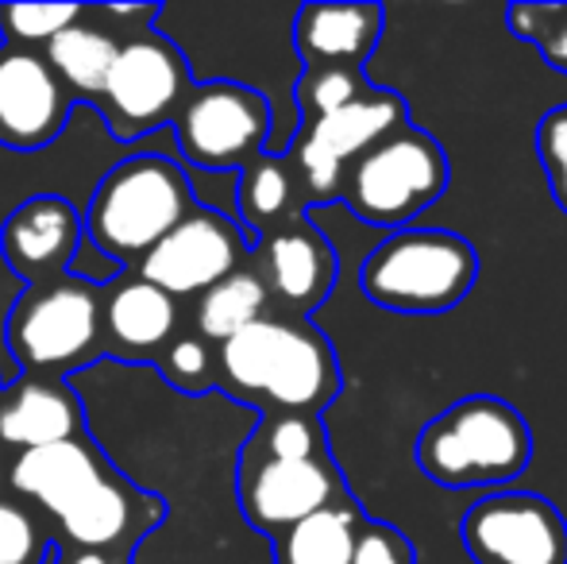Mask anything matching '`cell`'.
<instances>
[{
  "mask_svg": "<svg viewBox=\"0 0 567 564\" xmlns=\"http://www.w3.org/2000/svg\"><path fill=\"white\" fill-rule=\"evenodd\" d=\"M247 457L259 460H329L324 429L313 414H275L259 429Z\"/></svg>",
  "mask_w": 567,
  "mask_h": 564,
  "instance_id": "obj_26",
  "label": "cell"
},
{
  "mask_svg": "<svg viewBox=\"0 0 567 564\" xmlns=\"http://www.w3.org/2000/svg\"><path fill=\"white\" fill-rule=\"evenodd\" d=\"M386 12L379 4H306L293 20V47L306 66H359L379 47Z\"/></svg>",
  "mask_w": 567,
  "mask_h": 564,
  "instance_id": "obj_16",
  "label": "cell"
},
{
  "mask_svg": "<svg viewBox=\"0 0 567 564\" xmlns=\"http://www.w3.org/2000/svg\"><path fill=\"white\" fill-rule=\"evenodd\" d=\"M43 537L28 511L0 499V564H39Z\"/></svg>",
  "mask_w": 567,
  "mask_h": 564,
  "instance_id": "obj_28",
  "label": "cell"
},
{
  "mask_svg": "<svg viewBox=\"0 0 567 564\" xmlns=\"http://www.w3.org/2000/svg\"><path fill=\"white\" fill-rule=\"evenodd\" d=\"M359 526H363V511L348 495L343 503L324 506L313 519L275 537V564H351Z\"/></svg>",
  "mask_w": 567,
  "mask_h": 564,
  "instance_id": "obj_20",
  "label": "cell"
},
{
  "mask_svg": "<svg viewBox=\"0 0 567 564\" xmlns=\"http://www.w3.org/2000/svg\"><path fill=\"white\" fill-rule=\"evenodd\" d=\"M105 329L127 356L158 352L178 329V306L166 290L147 279L120 283L105 301Z\"/></svg>",
  "mask_w": 567,
  "mask_h": 564,
  "instance_id": "obj_19",
  "label": "cell"
},
{
  "mask_svg": "<svg viewBox=\"0 0 567 564\" xmlns=\"http://www.w3.org/2000/svg\"><path fill=\"white\" fill-rule=\"evenodd\" d=\"M101 314L105 309L90 283H39L16 301L12 317H8V348L20 360V368H66L97 345Z\"/></svg>",
  "mask_w": 567,
  "mask_h": 564,
  "instance_id": "obj_8",
  "label": "cell"
},
{
  "mask_svg": "<svg viewBox=\"0 0 567 564\" xmlns=\"http://www.w3.org/2000/svg\"><path fill=\"white\" fill-rule=\"evenodd\" d=\"M163 368H166V376H171L178 387H186V391H197V387L209 383L213 356H209V348H205V340L182 337V340H174V345L166 348Z\"/></svg>",
  "mask_w": 567,
  "mask_h": 564,
  "instance_id": "obj_31",
  "label": "cell"
},
{
  "mask_svg": "<svg viewBox=\"0 0 567 564\" xmlns=\"http://www.w3.org/2000/svg\"><path fill=\"white\" fill-rule=\"evenodd\" d=\"M270 286L259 271H236L197 298V329L209 340H231L267 317Z\"/></svg>",
  "mask_w": 567,
  "mask_h": 564,
  "instance_id": "obj_23",
  "label": "cell"
},
{
  "mask_svg": "<svg viewBox=\"0 0 567 564\" xmlns=\"http://www.w3.org/2000/svg\"><path fill=\"white\" fill-rule=\"evenodd\" d=\"M178 147L202 171H247L270 136V105L239 82L197 85L174 116Z\"/></svg>",
  "mask_w": 567,
  "mask_h": 564,
  "instance_id": "obj_7",
  "label": "cell"
},
{
  "mask_svg": "<svg viewBox=\"0 0 567 564\" xmlns=\"http://www.w3.org/2000/svg\"><path fill=\"white\" fill-rule=\"evenodd\" d=\"M537 151H540V166L548 174V186H553V197L567 209V105L553 109L540 121Z\"/></svg>",
  "mask_w": 567,
  "mask_h": 564,
  "instance_id": "obj_29",
  "label": "cell"
},
{
  "mask_svg": "<svg viewBox=\"0 0 567 564\" xmlns=\"http://www.w3.org/2000/svg\"><path fill=\"white\" fill-rule=\"evenodd\" d=\"M247 236L217 209H194L166 240H158L140 264V279L155 283L171 298L205 294L239 271Z\"/></svg>",
  "mask_w": 567,
  "mask_h": 564,
  "instance_id": "obj_12",
  "label": "cell"
},
{
  "mask_svg": "<svg viewBox=\"0 0 567 564\" xmlns=\"http://www.w3.org/2000/svg\"><path fill=\"white\" fill-rule=\"evenodd\" d=\"M262 267L267 286L278 301L306 314L329 298L337 283V252L329 236L313 228L309 221H286L262 240Z\"/></svg>",
  "mask_w": 567,
  "mask_h": 564,
  "instance_id": "obj_14",
  "label": "cell"
},
{
  "mask_svg": "<svg viewBox=\"0 0 567 564\" xmlns=\"http://www.w3.org/2000/svg\"><path fill=\"white\" fill-rule=\"evenodd\" d=\"M478 283V252L449 228L390 233L359 267V286L379 309L433 317L452 314Z\"/></svg>",
  "mask_w": 567,
  "mask_h": 564,
  "instance_id": "obj_3",
  "label": "cell"
},
{
  "mask_svg": "<svg viewBox=\"0 0 567 564\" xmlns=\"http://www.w3.org/2000/svg\"><path fill=\"white\" fill-rule=\"evenodd\" d=\"M189 93L194 90H189L186 59L178 47L166 43L163 35H140L120 47L101 98H105L109 121H113L109 129L120 140H132L178 116Z\"/></svg>",
  "mask_w": 567,
  "mask_h": 564,
  "instance_id": "obj_10",
  "label": "cell"
},
{
  "mask_svg": "<svg viewBox=\"0 0 567 564\" xmlns=\"http://www.w3.org/2000/svg\"><path fill=\"white\" fill-rule=\"evenodd\" d=\"M59 564H113L105 553H93V550H74V553H62Z\"/></svg>",
  "mask_w": 567,
  "mask_h": 564,
  "instance_id": "obj_32",
  "label": "cell"
},
{
  "mask_svg": "<svg viewBox=\"0 0 567 564\" xmlns=\"http://www.w3.org/2000/svg\"><path fill=\"white\" fill-rule=\"evenodd\" d=\"M533 429L498 394H467L421 429L417 464L449 491L506 488L529 468Z\"/></svg>",
  "mask_w": 567,
  "mask_h": 564,
  "instance_id": "obj_2",
  "label": "cell"
},
{
  "mask_svg": "<svg viewBox=\"0 0 567 564\" xmlns=\"http://www.w3.org/2000/svg\"><path fill=\"white\" fill-rule=\"evenodd\" d=\"M82 240V221L62 197H31L8 217L4 256L16 275L31 283H47L51 275L66 271Z\"/></svg>",
  "mask_w": 567,
  "mask_h": 564,
  "instance_id": "obj_15",
  "label": "cell"
},
{
  "mask_svg": "<svg viewBox=\"0 0 567 564\" xmlns=\"http://www.w3.org/2000/svg\"><path fill=\"white\" fill-rule=\"evenodd\" d=\"M78 433H82V410L74 394L59 383H23L0 407V441L23 452L74 441Z\"/></svg>",
  "mask_w": 567,
  "mask_h": 564,
  "instance_id": "obj_18",
  "label": "cell"
},
{
  "mask_svg": "<svg viewBox=\"0 0 567 564\" xmlns=\"http://www.w3.org/2000/svg\"><path fill=\"white\" fill-rule=\"evenodd\" d=\"M460 542L475 564H567V519L537 491H494L467 506Z\"/></svg>",
  "mask_w": 567,
  "mask_h": 564,
  "instance_id": "obj_9",
  "label": "cell"
},
{
  "mask_svg": "<svg viewBox=\"0 0 567 564\" xmlns=\"http://www.w3.org/2000/svg\"><path fill=\"white\" fill-rule=\"evenodd\" d=\"M116 54V39L105 35L101 28H90V23H74V28H66L47 43V62L59 74V82H66L82 98H101L105 93Z\"/></svg>",
  "mask_w": 567,
  "mask_h": 564,
  "instance_id": "obj_21",
  "label": "cell"
},
{
  "mask_svg": "<svg viewBox=\"0 0 567 564\" xmlns=\"http://www.w3.org/2000/svg\"><path fill=\"white\" fill-rule=\"evenodd\" d=\"M105 480L97 452L85 441H59L47 449L20 452V460L12 464V488L23 495L39 499L51 514H66L78 499L90 495L97 483Z\"/></svg>",
  "mask_w": 567,
  "mask_h": 564,
  "instance_id": "obj_17",
  "label": "cell"
},
{
  "mask_svg": "<svg viewBox=\"0 0 567 564\" xmlns=\"http://www.w3.org/2000/svg\"><path fill=\"white\" fill-rule=\"evenodd\" d=\"M293 166L278 155H259L244 174H239V213L251 228H270L286 221L293 205Z\"/></svg>",
  "mask_w": 567,
  "mask_h": 564,
  "instance_id": "obj_24",
  "label": "cell"
},
{
  "mask_svg": "<svg viewBox=\"0 0 567 564\" xmlns=\"http://www.w3.org/2000/svg\"><path fill=\"white\" fill-rule=\"evenodd\" d=\"M371 90L374 85L367 82L359 66H306V74L298 82L301 121H324V116L340 113V109H348L351 101H359Z\"/></svg>",
  "mask_w": 567,
  "mask_h": 564,
  "instance_id": "obj_25",
  "label": "cell"
},
{
  "mask_svg": "<svg viewBox=\"0 0 567 564\" xmlns=\"http://www.w3.org/2000/svg\"><path fill=\"white\" fill-rule=\"evenodd\" d=\"M405 124H410V105L394 90H371L340 113L306 124L293 143L290 166L298 171L309 202L343 197V178L351 163Z\"/></svg>",
  "mask_w": 567,
  "mask_h": 564,
  "instance_id": "obj_6",
  "label": "cell"
},
{
  "mask_svg": "<svg viewBox=\"0 0 567 564\" xmlns=\"http://www.w3.org/2000/svg\"><path fill=\"white\" fill-rule=\"evenodd\" d=\"M351 564H417V553H413L410 537L398 534L394 526L363 519L355 537V561Z\"/></svg>",
  "mask_w": 567,
  "mask_h": 564,
  "instance_id": "obj_30",
  "label": "cell"
},
{
  "mask_svg": "<svg viewBox=\"0 0 567 564\" xmlns=\"http://www.w3.org/2000/svg\"><path fill=\"white\" fill-rule=\"evenodd\" d=\"M449 189V155L417 124H405L363 158H355L343 178V202L359 221L402 233L413 217L441 202Z\"/></svg>",
  "mask_w": 567,
  "mask_h": 564,
  "instance_id": "obj_5",
  "label": "cell"
},
{
  "mask_svg": "<svg viewBox=\"0 0 567 564\" xmlns=\"http://www.w3.org/2000/svg\"><path fill=\"white\" fill-rule=\"evenodd\" d=\"M220 379L239 399L275 414H321L340 391V363L329 337L301 317H262L217 352Z\"/></svg>",
  "mask_w": 567,
  "mask_h": 564,
  "instance_id": "obj_1",
  "label": "cell"
},
{
  "mask_svg": "<svg viewBox=\"0 0 567 564\" xmlns=\"http://www.w3.org/2000/svg\"><path fill=\"white\" fill-rule=\"evenodd\" d=\"M66 90L47 59L31 51H0V140L12 147H43L62 132Z\"/></svg>",
  "mask_w": 567,
  "mask_h": 564,
  "instance_id": "obj_13",
  "label": "cell"
},
{
  "mask_svg": "<svg viewBox=\"0 0 567 564\" xmlns=\"http://www.w3.org/2000/svg\"><path fill=\"white\" fill-rule=\"evenodd\" d=\"M348 499L332 460H259L244 457L239 468V506L259 534L282 537L290 526L313 519L324 506Z\"/></svg>",
  "mask_w": 567,
  "mask_h": 564,
  "instance_id": "obj_11",
  "label": "cell"
},
{
  "mask_svg": "<svg viewBox=\"0 0 567 564\" xmlns=\"http://www.w3.org/2000/svg\"><path fill=\"white\" fill-rule=\"evenodd\" d=\"M132 519H135L132 488L113 480V475H105V480H101L85 499H78L59 522L78 550L101 553L105 545L124 542L127 530H132Z\"/></svg>",
  "mask_w": 567,
  "mask_h": 564,
  "instance_id": "obj_22",
  "label": "cell"
},
{
  "mask_svg": "<svg viewBox=\"0 0 567 564\" xmlns=\"http://www.w3.org/2000/svg\"><path fill=\"white\" fill-rule=\"evenodd\" d=\"M82 16L78 4H0V28L12 43H51Z\"/></svg>",
  "mask_w": 567,
  "mask_h": 564,
  "instance_id": "obj_27",
  "label": "cell"
},
{
  "mask_svg": "<svg viewBox=\"0 0 567 564\" xmlns=\"http://www.w3.org/2000/svg\"><path fill=\"white\" fill-rule=\"evenodd\" d=\"M194 213L189 178L163 155H135L101 178L90 202L85 233L90 244L113 264L147 259L158 240Z\"/></svg>",
  "mask_w": 567,
  "mask_h": 564,
  "instance_id": "obj_4",
  "label": "cell"
}]
</instances>
